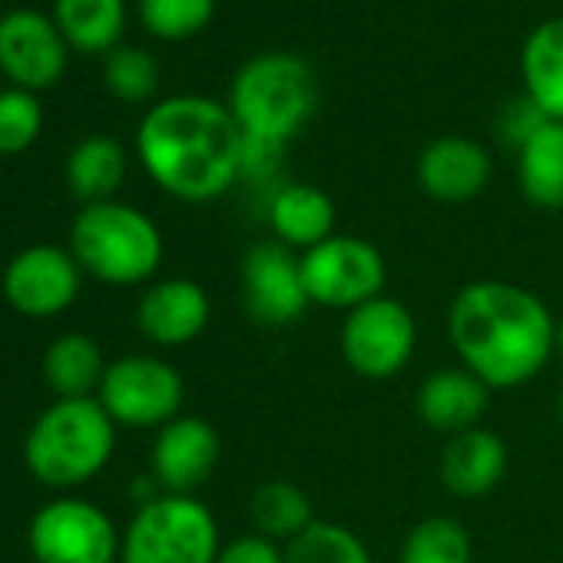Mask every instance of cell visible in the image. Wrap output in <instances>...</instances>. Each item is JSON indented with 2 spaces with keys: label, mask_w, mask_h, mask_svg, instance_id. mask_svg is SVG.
<instances>
[{
  "label": "cell",
  "mask_w": 563,
  "mask_h": 563,
  "mask_svg": "<svg viewBox=\"0 0 563 563\" xmlns=\"http://www.w3.org/2000/svg\"><path fill=\"white\" fill-rule=\"evenodd\" d=\"M448 339L461 368L490 391L533 382L556 352V319L523 286L481 278L464 286L448 312Z\"/></svg>",
  "instance_id": "1"
},
{
  "label": "cell",
  "mask_w": 563,
  "mask_h": 563,
  "mask_svg": "<svg viewBox=\"0 0 563 563\" xmlns=\"http://www.w3.org/2000/svg\"><path fill=\"white\" fill-rule=\"evenodd\" d=\"M146 176L179 202H212L242 179V130L229 107L179 93L156 100L136 126Z\"/></svg>",
  "instance_id": "2"
},
{
  "label": "cell",
  "mask_w": 563,
  "mask_h": 563,
  "mask_svg": "<svg viewBox=\"0 0 563 563\" xmlns=\"http://www.w3.org/2000/svg\"><path fill=\"white\" fill-rule=\"evenodd\" d=\"M319 100V77L306 57L289 51H268L235 70L225 107L242 136L286 146L309 126Z\"/></svg>",
  "instance_id": "3"
},
{
  "label": "cell",
  "mask_w": 563,
  "mask_h": 563,
  "mask_svg": "<svg viewBox=\"0 0 563 563\" xmlns=\"http://www.w3.org/2000/svg\"><path fill=\"white\" fill-rule=\"evenodd\" d=\"M117 421L97 398H57L37 415L24 441V464L44 487L74 490L107 471Z\"/></svg>",
  "instance_id": "4"
},
{
  "label": "cell",
  "mask_w": 563,
  "mask_h": 563,
  "mask_svg": "<svg viewBox=\"0 0 563 563\" xmlns=\"http://www.w3.org/2000/svg\"><path fill=\"white\" fill-rule=\"evenodd\" d=\"M70 252L84 275L103 286L130 289L150 282L163 265V232L136 206L90 202L70 225Z\"/></svg>",
  "instance_id": "5"
},
{
  "label": "cell",
  "mask_w": 563,
  "mask_h": 563,
  "mask_svg": "<svg viewBox=\"0 0 563 563\" xmlns=\"http://www.w3.org/2000/svg\"><path fill=\"white\" fill-rule=\"evenodd\" d=\"M219 550V523L196 494H159L126 523L120 563H216Z\"/></svg>",
  "instance_id": "6"
},
{
  "label": "cell",
  "mask_w": 563,
  "mask_h": 563,
  "mask_svg": "<svg viewBox=\"0 0 563 563\" xmlns=\"http://www.w3.org/2000/svg\"><path fill=\"white\" fill-rule=\"evenodd\" d=\"M302 282L312 306L352 312L385 296L388 265L375 242L362 235H332L302 252Z\"/></svg>",
  "instance_id": "7"
},
{
  "label": "cell",
  "mask_w": 563,
  "mask_h": 563,
  "mask_svg": "<svg viewBox=\"0 0 563 563\" xmlns=\"http://www.w3.org/2000/svg\"><path fill=\"white\" fill-rule=\"evenodd\" d=\"M186 398L183 375L153 355H126L107 365L97 401L117 428H163L179 418Z\"/></svg>",
  "instance_id": "8"
},
{
  "label": "cell",
  "mask_w": 563,
  "mask_h": 563,
  "mask_svg": "<svg viewBox=\"0 0 563 563\" xmlns=\"http://www.w3.org/2000/svg\"><path fill=\"white\" fill-rule=\"evenodd\" d=\"M27 543L37 563H117L123 533L103 507L60 497L34 514Z\"/></svg>",
  "instance_id": "9"
},
{
  "label": "cell",
  "mask_w": 563,
  "mask_h": 563,
  "mask_svg": "<svg viewBox=\"0 0 563 563\" xmlns=\"http://www.w3.org/2000/svg\"><path fill=\"white\" fill-rule=\"evenodd\" d=\"M418 349V325L408 306L378 296L342 322V358L368 382H388L408 368Z\"/></svg>",
  "instance_id": "10"
},
{
  "label": "cell",
  "mask_w": 563,
  "mask_h": 563,
  "mask_svg": "<svg viewBox=\"0 0 563 563\" xmlns=\"http://www.w3.org/2000/svg\"><path fill=\"white\" fill-rule=\"evenodd\" d=\"M242 302L255 325L286 329L306 316L309 292L302 282V255L278 239H262L242 255Z\"/></svg>",
  "instance_id": "11"
},
{
  "label": "cell",
  "mask_w": 563,
  "mask_h": 563,
  "mask_svg": "<svg viewBox=\"0 0 563 563\" xmlns=\"http://www.w3.org/2000/svg\"><path fill=\"white\" fill-rule=\"evenodd\" d=\"M84 268L70 249L60 245H27L21 249L0 278V292L8 306L24 319H51L67 312L80 296Z\"/></svg>",
  "instance_id": "12"
},
{
  "label": "cell",
  "mask_w": 563,
  "mask_h": 563,
  "mask_svg": "<svg viewBox=\"0 0 563 563\" xmlns=\"http://www.w3.org/2000/svg\"><path fill=\"white\" fill-rule=\"evenodd\" d=\"M67 41L54 18L18 8L0 18V70L21 90H47L67 70Z\"/></svg>",
  "instance_id": "13"
},
{
  "label": "cell",
  "mask_w": 563,
  "mask_h": 563,
  "mask_svg": "<svg viewBox=\"0 0 563 563\" xmlns=\"http://www.w3.org/2000/svg\"><path fill=\"white\" fill-rule=\"evenodd\" d=\"M219 434L206 418L179 415L156 431L150 477L163 494H196L219 464Z\"/></svg>",
  "instance_id": "14"
},
{
  "label": "cell",
  "mask_w": 563,
  "mask_h": 563,
  "mask_svg": "<svg viewBox=\"0 0 563 563\" xmlns=\"http://www.w3.org/2000/svg\"><path fill=\"white\" fill-rule=\"evenodd\" d=\"M490 153L471 136H438L431 140L415 166L424 196L444 206H461L477 199L490 183Z\"/></svg>",
  "instance_id": "15"
},
{
  "label": "cell",
  "mask_w": 563,
  "mask_h": 563,
  "mask_svg": "<svg viewBox=\"0 0 563 563\" xmlns=\"http://www.w3.org/2000/svg\"><path fill=\"white\" fill-rule=\"evenodd\" d=\"M212 316L206 289L192 278H159L140 296L136 325L143 339L159 349H179L196 342Z\"/></svg>",
  "instance_id": "16"
},
{
  "label": "cell",
  "mask_w": 563,
  "mask_h": 563,
  "mask_svg": "<svg viewBox=\"0 0 563 563\" xmlns=\"http://www.w3.org/2000/svg\"><path fill=\"white\" fill-rule=\"evenodd\" d=\"M487 405H490V388L461 365L431 372L415 395L418 418L431 431H441L448 438L477 428L481 418L487 415Z\"/></svg>",
  "instance_id": "17"
},
{
  "label": "cell",
  "mask_w": 563,
  "mask_h": 563,
  "mask_svg": "<svg viewBox=\"0 0 563 563\" xmlns=\"http://www.w3.org/2000/svg\"><path fill=\"white\" fill-rule=\"evenodd\" d=\"M265 216H268L272 239H278L299 255L335 235V202L329 192H322L312 183L275 186Z\"/></svg>",
  "instance_id": "18"
},
{
  "label": "cell",
  "mask_w": 563,
  "mask_h": 563,
  "mask_svg": "<svg viewBox=\"0 0 563 563\" xmlns=\"http://www.w3.org/2000/svg\"><path fill=\"white\" fill-rule=\"evenodd\" d=\"M507 474V444L487 428L461 431L441 454V481L457 497H484Z\"/></svg>",
  "instance_id": "19"
},
{
  "label": "cell",
  "mask_w": 563,
  "mask_h": 563,
  "mask_svg": "<svg viewBox=\"0 0 563 563\" xmlns=\"http://www.w3.org/2000/svg\"><path fill=\"white\" fill-rule=\"evenodd\" d=\"M523 97H530L547 120L563 123V18L537 24L520 47Z\"/></svg>",
  "instance_id": "20"
},
{
  "label": "cell",
  "mask_w": 563,
  "mask_h": 563,
  "mask_svg": "<svg viewBox=\"0 0 563 563\" xmlns=\"http://www.w3.org/2000/svg\"><path fill=\"white\" fill-rule=\"evenodd\" d=\"M54 24L70 51L110 54L126 31V0H54Z\"/></svg>",
  "instance_id": "21"
},
{
  "label": "cell",
  "mask_w": 563,
  "mask_h": 563,
  "mask_svg": "<svg viewBox=\"0 0 563 563\" xmlns=\"http://www.w3.org/2000/svg\"><path fill=\"white\" fill-rule=\"evenodd\" d=\"M103 375V352L84 332H64L44 352V378L57 398H97Z\"/></svg>",
  "instance_id": "22"
},
{
  "label": "cell",
  "mask_w": 563,
  "mask_h": 563,
  "mask_svg": "<svg viewBox=\"0 0 563 563\" xmlns=\"http://www.w3.org/2000/svg\"><path fill=\"white\" fill-rule=\"evenodd\" d=\"M517 183L537 209H563V123L547 120L517 150Z\"/></svg>",
  "instance_id": "23"
},
{
  "label": "cell",
  "mask_w": 563,
  "mask_h": 563,
  "mask_svg": "<svg viewBox=\"0 0 563 563\" xmlns=\"http://www.w3.org/2000/svg\"><path fill=\"white\" fill-rule=\"evenodd\" d=\"M126 179V150L113 136H87L67 156V186L70 192L90 206L107 202Z\"/></svg>",
  "instance_id": "24"
},
{
  "label": "cell",
  "mask_w": 563,
  "mask_h": 563,
  "mask_svg": "<svg viewBox=\"0 0 563 563\" xmlns=\"http://www.w3.org/2000/svg\"><path fill=\"white\" fill-rule=\"evenodd\" d=\"M249 517H252L255 533H262L282 547L316 523L309 494L286 477H275V481H265L255 487V494L249 500Z\"/></svg>",
  "instance_id": "25"
},
{
  "label": "cell",
  "mask_w": 563,
  "mask_h": 563,
  "mask_svg": "<svg viewBox=\"0 0 563 563\" xmlns=\"http://www.w3.org/2000/svg\"><path fill=\"white\" fill-rule=\"evenodd\" d=\"M398 563H474V543L461 520L424 517L408 530Z\"/></svg>",
  "instance_id": "26"
},
{
  "label": "cell",
  "mask_w": 563,
  "mask_h": 563,
  "mask_svg": "<svg viewBox=\"0 0 563 563\" xmlns=\"http://www.w3.org/2000/svg\"><path fill=\"white\" fill-rule=\"evenodd\" d=\"M286 563H375L365 540L332 520H316L286 543Z\"/></svg>",
  "instance_id": "27"
},
{
  "label": "cell",
  "mask_w": 563,
  "mask_h": 563,
  "mask_svg": "<svg viewBox=\"0 0 563 563\" xmlns=\"http://www.w3.org/2000/svg\"><path fill=\"white\" fill-rule=\"evenodd\" d=\"M140 24L156 41H189L202 34L216 18V0H140Z\"/></svg>",
  "instance_id": "28"
},
{
  "label": "cell",
  "mask_w": 563,
  "mask_h": 563,
  "mask_svg": "<svg viewBox=\"0 0 563 563\" xmlns=\"http://www.w3.org/2000/svg\"><path fill=\"white\" fill-rule=\"evenodd\" d=\"M107 90L123 103H150L159 90V64L140 47H113L103 64Z\"/></svg>",
  "instance_id": "29"
},
{
  "label": "cell",
  "mask_w": 563,
  "mask_h": 563,
  "mask_svg": "<svg viewBox=\"0 0 563 563\" xmlns=\"http://www.w3.org/2000/svg\"><path fill=\"white\" fill-rule=\"evenodd\" d=\"M44 130V103L37 93L11 87L0 90V156L27 153Z\"/></svg>",
  "instance_id": "30"
},
{
  "label": "cell",
  "mask_w": 563,
  "mask_h": 563,
  "mask_svg": "<svg viewBox=\"0 0 563 563\" xmlns=\"http://www.w3.org/2000/svg\"><path fill=\"white\" fill-rule=\"evenodd\" d=\"M543 123H547L543 110H540L530 97L520 93L517 100H510V103L500 110V117H497V136H500V143L520 150Z\"/></svg>",
  "instance_id": "31"
},
{
  "label": "cell",
  "mask_w": 563,
  "mask_h": 563,
  "mask_svg": "<svg viewBox=\"0 0 563 563\" xmlns=\"http://www.w3.org/2000/svg\"><path fill=\"white\" fill-rule=\"evenodd\" d=\"M282 156H286V146H282V143L242 136V179L255 183V186L275 183L278 169H282Z\"/></svg>",
  "instance_id": "32"
},
{
  "label": "cell",
  "mask_w": 563,
  "mask_h": 563,
  "mask_svg": "<svg viewBox=\"0 0 563 563\" xmlns=\"http://www.w3.org/2000/svg\"><path fill=\"white\" fill-rule=\"evenodd\" d=\"M216 563H286V547L262 533H242L222 543Z\"/></svg>",
  "instance_id": "33"
},
{
  "label": "cell",
  "mask_w": 563,
  "mask_h": 563,
  "mask_svg": "<svg viewBox=\"0 0 563 563\" xmlns=\"http://www.w3.org/2000/svg\"><path fill=\"white\" fill-rule=\"evenodd\" d=\"M556 352L563 355V319L556 322Z\"/></svg>",
  "instance_id": "34"
},
{
  "label": "cell",
  "mask_w": 563,
  "mask_h": 563,
  "mask_svg": "<svg viewBox=\"0 0 563 563\" xmlns=\"http://www.w3.org/2000/svg\"><path fill=\"white\" fill-rule=\"evenodd\" d=\"M560 421H563V391H560Z\"/></svg>",
  "instance_id": "35"
}]
</instances>
